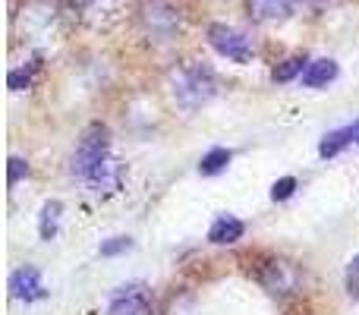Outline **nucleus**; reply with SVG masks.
<instances>
[{
	"label": "nucleus",
	"mask_w": 359,
	"mask_h": 315,
	"mask_svg": "<svg viewBox=\"0 0 359 315\" xmlns=\"http://www.w3.org/2000/svg\"><path fill=\"white\" fill-rule=\"evenodd\" d=\"M350 136H353V145H359V120L356 123H350Z\"/></svg>",
	"instance_id": "obj_21"
},
{
	"label": "nucleus",
	"mask_w": 359,
	"mask_h": 315,
	"mask_svg": "<svg viewBox=\"0 0 359 315\" xmlns=\"http://www.w3.org/2000/svg\"><path fill=\"white\" fill-rule=\"evenodd\" d=\"M353 142V136H350V126H344V130H334V133H328V136L318 142V155L322 158H334V155H341L347 145Z\"/></svg>",
	"instance_id": "obj_13"
},
{
	"label": "nucleus",
	"mask_w": 359,
	"mask_h": 315,
	"mask_svg": "<svg viewBox=\"0 0 359 315\" xmlns=\"http://www.w3.org/2000/svg\"><path fill=\"white\" fill-rule=\"evenodd\" d=\"M168 88H170V98L177 101V107L198 111V107H205L217 95V76L205 63L186 60L168 73Z\"/></svg>",
	"instance_id": "obj_1"
},
{
	"label": "nucleus",
	"mask_w": 359,
	"mask_h": 315,
	"mask_svg": "<svg viewBox=\"0 0 359 315\" xmlns=\"http://www.w3.org/2000/svg\"><path fill=\"white\" fill-rule=\"evenodd\" d=\"M177 13L164 0H155V4L145 6V29L155 41H170L177 35Z\"/></svg>",
	"instance_id": "obj_7"
},
{
	"label": "nucleus",
	"mask_w": 359,
	"mask_h": 315,
	"mask_svg": "<svg viewBox=\"0 0 359 315\" xmlns=\"http://www.w3.org/2000/svg\"><path fill=\"white\" fill-rule=\"evenodd\" d=\"M243 234H246V224H243L240 217H233V215H221L215 224H211L208 240L215 243V246H230V243L243 240Z\"/></svg>",
	"instance_id": "obj_10"
},
{
	"label": "nucleus",
	"mask_w": 359,
	"mask_h": 315,
	"mask_svg": "<svg viewBox=\"0 0 359 315\" xmlns=\"http://www.w3.org/2000/svg\"><path fill=\"white\" fill-rule=\"evenodd\" d=\"M41 69V57H32L29 67H19V69H10V88L13 92H22V88L32 86V79H35V73Z\"/></svg>",
	"instance_id": "obj_15"
},
{
	"label": "nucleus",
	"mask_w": 359,
	"mask_h": 315,
	"mask_svg": "<svg viewBox=\"0 0 359 315\" xmlns=\"http://www.w3.org/2000/svg\"><path fill=\"white\" fill-rule=\"evenodd\" d=\"M69 4H73V6H79V10H82V6H92L95 0H69Z\"/></svg>",
	"instance_id": "obj_22"
},
{
	"label": "nucleus",
	"mask_w": 359,
	"mask_h": 315,
	"mask_svg": "<svg viewBox=\"0 0 359 315\" xmlns=\"http://www.w3.org/2000/svg\"><path fill=\"white\" fill-rule=\"evenodd\" d=\"M104 158H111V136H107V126L95 123L82 133L79 145H76V152H73V164L69 167H73V173L79 180H86Z\"/></svg>",
	"instance_id": "obj_2"
},
{
	"label": "nucleus",
	"mask_w": 359,
	"mask_h": 315,
	"mask_svg": "<svg viewBox=\"0 0 359 315\" xmlns=\"http://www.w3.org/2000/svg\"><path fill=\"white\" fill-rule=\"evenodd\" d=\"M293 189H297V180H293V177H280L278 183L271 186V199H274V202H284V199L293 196Z\"/></svg>",
	"instance_id": "obj_18"
},
{
	"label": "nucleus",
	"mask_w": 359,
	"mask_h": 315,
	"mask_svg": "<svg viewBox=\"0 0 359 315\" xmlns=\"http://www.w3.org/2000/svg\"><path fill=\"white\" fill-rule=\"evenodd\" d=\"M259 281H262V287H265L268 293H274V297H290V293L299 290L303 274H299V268L293 265V262L271 259L265 268H262Z\"/></svg>",
	"instance_id": "obj_4"
},
{
	"label": "nucleus",
	"mask_w": 359,
	"mask_h": 315,
	"mask_svg": "<svg viewBox=\"0 0 359 315\" xmlns=\"http://www.w3.org/2000/svg\"><path fill=\"white\" fill-rule=\"evenodd\" d=\"M133 246V240L130 236H111L107 243H101V249L98 253L104 255V259H114V255H120V253H126V249Z\"/></svg>",
	"instance_id": "obj_17"
},
{
	"label": "nucleus",
	"mask_w": 359,
	"mask_h": 315,
	"mask_svg": "<svg viewBox=\"0 0 359 315\" xmlns=\"http://www.w3.org/2000/svg\"><path fill=\"white\" fill-rule=\"evenodd\" d=\"M246 10L255 22H284L293 16L297 0H246Z\"/></svg>",
	"instance_id": "obj_9"
},
{
	"label": "nucleus",
	"mask_w": 359,
	"mask_h": 315,
	"mask_svg": "<svg viewBox=\"0 0 359 315\" xmlns=\"http://www.w3.org/2000/svg\"><path fill=\"white\" fill-rule=\"evenodd\" d=\"M347 293L353 300H359V253L350 259V265H347Z\"/></svg>",
	"instance_id": "obj_19"
},
{
	"label": "nucleus",
	"mask_w": 359,
	"mask_h": 315,
	"mask_svg": "<svg viewBox=\"0 0 359 315\" xmlns=\"http://www.w3.org/2000/svg\"><path fill=\"white\" fill-rule=\"evenodd\" d=\"M107 315H155V312H151V303H149V297H145L142 284H126V287H120V293L114 297Z\"/></svg>",
	"instance_id": "obj_8"
},
{
	"label": "nucleus",
	"mask_w": 359,
	"mask_h": 315,
	"mask_svg": "<svg viewBox=\"0 0 359 315\" xmlns=\"http://www.w3.org/2000/svg\"><path fill=\"white\" fill-rule=\"evenodd\" d=\"M208 44L217 51L221 57L233 63H249L255 57V44L246 32L233 29V25H224V22H211L208 25Z\"/></svg>",
	"instance_id": "obj_3"
},
{
	"label": "nucleus",
	"mask_w": 359,
	"mask_h": 315,
	"mask_svg": "<svg viewBox=\"0 0 359 315\" xmlns=\"http://www.w3.org/2000/svg\"><path fill=\"white\" fill-rule=\"evenodd\" d=\"M10 293L22 303H35V300H44V281H41V272L35 265H22L10 274Z\"/></svg>",
	"instance_id": "obj_6"
},
{
	"label": "nucleus",
	"mask_w": 359,
	"mask_h": 315,
	"mask_svg": "<svg viewBox=\"0 0 359 315\" xmlns=\"http://www.w3.org/2000/svg\"><path fill=\"white\" fill-rule=\"evenodd\" d=\"M60 215H63V205L57 202H44V208H41V217H38V236L41 240H54L57 236V230H60Z\"/></svg>",
	"instance_id": "obj_12"
},
{
	"label": "nucleus",
	"mask_w": 359,
	"mask_h": 315,
	"mask_svg": "<svg viewBox=\"0 0 359 315\" xmlns=\"http://www.w3.org/2000/svg\"><path fill=\"white\" fill-rule=\"evenodd\" d=\"M230 152L227 149H211L208 155H205L202 161H198V173H205V177H215V173H221L224 167L230 164Z\"/></svg>",
	"instance_id": "obj_16"
},
{
	"label": "nucleus",
	"mask_w": 359,
	"mask_h": 315,
	"mask_svg": "<svg viewBox=\"0 0 359 315\" xmlns=\"http://www.w3.org/2000/svg\"><path fill=\"white\" fill-rule=\"evenodd\" d=\"M334 79H337V63L328 60V57H322V60H309V67H306V73H303L306 88H322Z\"/></svg>",
	"instance_id": "obj_11"
},
{
	"label": "nucleus",
	"mask_w": 359,
	"mask_h": 315,
	"mask_svg": "<svg viewBox=\"0 0 359 315\" xmlns=\"http://www.w3.org/2000/svg\"><path fill=\"white\" fill-rule=\"evenodd\" d=\"M123 164L117 158H104L92 173L86 177V186L95 192L98 199H111L123 189Z\"/></svg>",
	"instance_id": "obj_5"
},
{
	"label": "nucleus",
	"mask_w": 359,
	"mask_h": 315,
	"mask_svg": "<svg viewBox=\"0 0 359 315\" xmlns=\"http://www.w3.org/2000/svg\"><path fill=\"white\" fill-rule=\"evenodd\" d=\"M22 173H29V164H25L22 158H10V186L16 183V180L22 177Z\"/></svg>",
	"instance_id": "obj_20"
},
{
	"label": "nucleus",
	"mask_w": 359,
	"mask_h": 315,
	"mask_svg": "<svg viewBox=\"0 0 359 315\" xmlns=\"http://www.w3.org/2000/svg\"><path fill=\"white\" fill-rule=\"evenodd\" d=\"M306 67H309V60H306L303 54L287 57V60L280 63V67H274L271 79H274V82H290V79H297V76H303V73H306Z\"/></svg>",
	"instance_id": "obj_14"
}]
</instances>
